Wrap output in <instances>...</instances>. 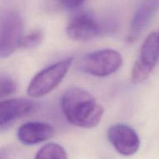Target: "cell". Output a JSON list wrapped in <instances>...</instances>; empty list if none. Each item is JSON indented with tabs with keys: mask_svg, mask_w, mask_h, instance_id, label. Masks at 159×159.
I'll return each mask as SVG.
<instances>
[{
	"mask_svg": "<svg viewBox=\"0 0 159 159\" xmlns=\"http://www.w3.org/2000/svg\"><path fill=\"white\" fill-rule=\"evenodd\" d=\"M61 106L68 122L82 128L96 127L104 113L103 107L92 94L80 88L66 90L61 99Z\"/></svg>",
	"mask_w": 159,
	"mask_h": 159,
	"instance_id": "1",
	"label": "cell"
},
{
	"mask_svg": "<svg viewBox=\"0 0 159 159\" xmlns=\"http://www.w3.org/2000/svg\"><path fill=\"white\" fill-rule=\"evenodd\" d=\"M62 6L67 8H76L81 6L85 0H57Z\"/></svg>",
	"mask_w": 159,
	"mask_h": 159,
	"instance_id": "14",
	"label": "cell"
},
{
	"mask_svg": "<svg viewBox=\"0 0 159 159\" xmlns=\"http://www.w3.org/2000/svg\"><path fill=\"white\" fill-rule=\"evenodd\" d=\"M107 137L115 150L124 156L134 155L141 144L138 134L125 124H118L110 127Z\"/></svg>",
	"mask_w": 159,
	"mask_h": 159,
	"instance_id": "6",
	"label": "cell"
},
{
	"mask_svg": "<svg viewBox=\"0 0 159 159\" xmlns=\"http://www.w3.org/2000/svg\"><path fill=\"white\" fill-rule=\"evenodd\" d=\"M8 154L5 151H0V159H7Z\"/></svg>",
	"mask_w": 159,
	"mask_h": 159,
	"instance_id": "15",
	"label": "cell"
},
{
	"mask_svg": "<svg viewBox=\"0 0 159 159\" xmlns=\"http://www.w3.org/2000/svg\"><path fill=\"white\" fill-rule=\"evenodd\" d=\"M72 61L71 57H68L37 73L30 82L28 95L30 97L40 98L51 93L62 82L71 68Z\"/></svg>",
	"mask_w": 159,
	"mask_h": 159,
	"instance_id": "2",
	"label": "cell"
},
{
	"mask_svg": "<svg viewBox=\"0 0 159 159\" xmlns=\"http://www.w3.org/2000/svg\"><path fill=\"white\" fill-rule=\"evenodd\" d=\"M34 102L27 99H10L0 102V127L31 112Z\"/></svg>",
	"mask_w": 159,
	"mask_h": 159,
	"instance_id": "9",
	"label": "cell"
},
{
	"mask_svg": "<svg viewBox=\"0 0 159 159\" xmlns=\"http://www.w3.org/2000/svg\"><path fill=\"white\" fill-rule=\"evenodd\" d=\"M158 43H159V34H158Z\"/></svg>",
	"mask_w": 159,
	"mask_h": 159,
	"instance_id": "16",
	"label": "cell"
},
{
	"mask_svg": "<svg viewBox=\"0 0 159 159\" xmlns=\"http://www.w3.org/2000/svg\"><path fill=\"white\" fill-rule=\"evenodd\" d=\"M159 8V0H143L134 14L130 27V38L135 39Z\"/></svg>",
	"mask_w": 159,
	"mask_h": 159,
	"instance_id": "10",
	"label": "cell"
},
{
	"mask_svg": "<svg viewBox=\"0 0 159 159\" xmlns=\"http://www.w3.org/2000/svg\"><path fill=\"white\" fill-rule=\"evenodd\" d=\"M43 40V33L40 30H35L27 35L22 36L19 48L23 49H33L37 48Z\"/></svg>",
	"mask_w": 159,
	"mask_h": 159,
	"instance_id": "12",
	"label": "cell"
},
{
	"mask_svg": "<svg viewBox=\"0 0 159 159\" xmlns=\"http://www.w3.org/2000/svg\"><path fill=\"white\" fill-rule=\"evenodd\" d=\"M23 20L18 12L6 10L0 15V59L12 55L23 36Z\"/></svg>",
	"mask_w": 159,
	"mask_h": 159,
	"instance_id": "4",
	"label": "cell"
},
{
	"mask_svg": "<svg viewBox=\"0 0 159 159\" xmlns=\"http://www.w3.org/2000/svg\"><path fill=\"white\" fill-rule=\"evenodd\" d=\"M123 65V57L118 51L102 49L87 54L79 61V69L97 77H106L117 71Z\"/></svg>",
	"mask_w": 159,
	"mask_h": 159,
	"instance_id": "3",
	"label": "cell"
},
{
	"mask_svg": "<svg viewBox=\"0 0 159 159\" xmlns=\"http://www.w3.org/2000/svg\"><path fill=\"white\" fill-rule=\"evenodd\" d=\"M100 25L88 13H79L71 18L66 27L68 37L76 41H89L101 34Z\"/></svg>",
	"mask_w": 159,
	"mask_h": 159,
	"instance_id": "7",
	"label": "cell"
},
{
	"mask_svg": "<svg viewBox=\"0 0 159 159\" xmlns=\"http://www.w3.org/2000/svg\"><path fill=\"white\" fill-rule=\"evenodd\" d=\"M159 59V43L158 34L152 33L148 36L141 48L138 60L132 69L131 81L140 84L150 76Z\"/></svg>",
	"mask_w": 159,
	"mask_h": 159,
	"instance_id": "5",
	"label": "cell"
},
{
	"mask_svg": "<svg viewBox=\"0 0 159 159\" xmlns=\"http://www.w3.org/2000/svg\"><path fill=\"white\" fill-rule=\"evenodd\" d=\"M16 90V85L12 79L8 77L0 78V99L6 97Z\"/></svg>",
	"mask_w": 159,
	"mask_h": 159,
	"instance_id": "13",
	"label": "cell"
},
{
	"mask_svg": "<svg viewBox=\"0 0 159 159\" xmlns=\"http://www.w3.org/2000/svg\"><path fill=\"white\" fill-rule=\"evenodd\" d=\"M35 159H67V154L61 145L49 143L38 151Z\"/></svg>",
	"mask_w": 159,
	"mask_h": 159,
	"instance_id": "11",
	"label": "cell"
},
{
	"mask_svg": "<svg viewBox=\"0 0 159 159\" xmlns=\"http://www.w3.org/2000/svg\"><path fill=\"white\" fill-rule=\"evenodd\" d=\"M54 129L51 124L43 122H27L17 131L19 141L26 145H34L48 141L53 137Z\"/></svg>",
	"mask_w": 159,
	"mask_h": 159,
	"instance_id": "8",
	"label": "cell"
}]
</instances>
